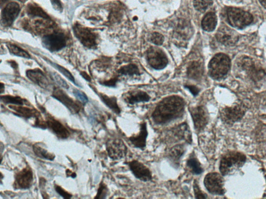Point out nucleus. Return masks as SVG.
I'll return each instance as SVG.
<instances>
[{"label":"nucleus","mask_w":266,"mask_h":199,"mask_svg":"<svg viewBox=\"0 0 266 199\" xmlns=\"http://www.w3.org/2000/svg\"><path fill=\"white\" fill-rule=\"evenodd\" d=\"M185 101L181 97L171 96L163 99L154 110L151 117L157 125H166L181 118L184 113Z\"/></svg>","instance_id":"f257e3e1"},{"label":"nucleus","mask_w":266,"mask_h":199,"mask_svg":"<svg viewBox=\"0 0 266 199\" xmlns=\"http://www.w3.org/2000/svg\"><path fill=\"white\" fill-rule=\"evenodd\" d=\"M246 161L245 155L241 153L232 152L225 154L221 158L219 171L222 176L229 175L241 168Z\"/></svg>","instance_id":"f03ea898"},{"label":"nucleus","mask_w":266,"mask_h":199,"mask_svg":"<svg viewBox=\"0 0 266 199\" xmlns=\"http://www.w3.org/2000/svg\"><path fill=\"white\" fill-rule=\"evenodd\" d=\"M230 66L229 57L224 54H218L212 59L209 63V74L214 80L222 79L228 73Z\"/></svg>","instance_id":"7ed1b4c3"},{"label":"nucleus","mask_w":266,"mask_h":199,"mask_svg":"<svg viewBox=\"0 0 266 199\" xmlns=\"http://www.w3.org/2000/svg\"><path fill=\"white\" fill-rule=\"evenodd\" d=\"M227 18L229 24L232 27L242 29L250 25L253 21V16L250 13L239 8H229L227 11Z\"/></svg>","instance_id":"20e7f679"},{"label":"nucleus","mask_w":266,"mask_h":199,"mask_svg":"<svg viewBox=\"0 0 266 199\" xmlns=\"http://www.w3.org/2000/svg\"><path fill=\"white\" fill-rule=\"evenodd\" d=\"M73 30L75 36L83 45L91 49L96 48L98 35L95 32L79 24H75Z\"/></svg>","instance_id":"39448f33"},{"label":"nucleus","mask_w":266,"mask_h":199,"mask_svg":"<svg viewBox=\"0 0 266 199\" xmlns=\"http://www.w3.org/2000/svg\"><path fill=\"white\" fill-rule=\"evenodd\" d=\"M204 185L211 194L218 196L225 194L224 179L218 173H209L206 176L204 179Z\"/></svg>","instance_id":"423d86ee"},{"label":"nucleus","mask_w":266,"mask_h":199,"mask_svg":"<svg viewBox=\"0 0 266 199\" xmlns=\"http://www.w3.org/2000/svg\"><path fill=\"white\" fill-rule=\"evenodd\" d=\"M67 38L61 32H55L47 34L42 39V44L51 52L62 50L67 45Z\"/></svg>","instance_id":"0eeeda50"},{"label":"nucleus","mask_w":266,"mask_h":199,"mask_svg":"<svg viewBox=\"0 0 266 199\" xmlns=\"http://www.w3.org/2000/svg\"><path fill=\"white\" fill-rule=\"evenodd\" d=\"M189 111L196 132L202 131L209 123V116L207 109L203 106H199L189 108Z\"/></svg>","instance_id":"6e6552de"},{"label":"nucleus","mask_w":266,"mask_h":199,"mask_svg":"<svg viewBox=\"0 0 266 199\" xmlns=\"http://www.w3.org/2000/svg\"><path fill=\"white\" fill-rule=\"evenodd\" d=\"M149 64L156 70H161L168 64V59L164 51L157 47H151L147 51Z\"/></svg>","instance_id":"1a4fd4ad"},{"label":"nucleus","mask_w":266,"mask_h":199,"mask_svg":"<svg viewBox=\"0 0 266 199\" xmlns=\"http://www.w3.org/2000/svg\"><path fill=\"white\" fill-rule=\"evenodd\" d=\"M106 147L109 156L113 160L121 159L126 155L127 147L124 143L119 138L109 140Z\"/></svg>","instance_id":"9d476101"},{"label":"nucleus","mask_w":266,"mask_h":199,"mask_svg":"<svg viewBox=\"0 0 266 199\" xmlns=\"http://www.w3.org/2000/svg\"><path fill=\"white\" fill-rule=\"evenodd\" d=\"M21 11L19 3L11 2L3 8L1 13V24L5 27H10L18 17Z\"/></svg>","instance_id":"9b49d317"},{"label":"nucleus","mask_w":266,"mask_h":199,"mask_svg":"<svg viewBox=\"0 0 266 199\" xmlns=\"http://www.w3.org/2000/svg\"><path fill=\"white\" fill-rule=\"evenodd\" d=\"M136 178L146 182L152 180L150 170L144 164L137 160H132L126 163Z\"/></svg>","instance_id":"f8f14e48"},{"label":"nucleus","mask_w":266,"mask_h":199,"mask_svg":"<svg viewBox=\"0 0 266 199\" xmlns=\"http://www.w3.org/2000/svg\"><path fill=\"white\" fill-rule=\"evenodd\" d=\"M217 39L222 44L226 46H233L238 42V33L226 25H222L217 33Z\"/></svg>","instance_id":"ddd939ff"},{"label":"nucleus","mask_w":266,"mask_h":199,"mask_svg":"<svg viewBox=\"0 0 266 199\" xmlns=\"http://www.w3.org/2000/svg\"><path fill=\"white\" fill-rule=\"evenodd\" d=\"M245 111L240 106L226 108L222 110L220 116L222 121L227 124H233L242 119Z\"/></svg>","instance_id":"4468645a"},{"label":"nucleus","mask_w":266,"mask_h":199,"mask_svg":"<svg viewBox=\"0 0 266 199\" xmlns=\"http://www.w3.org/2000/svg\"><path fill=\"white\" fill-rule=\"evenodd\" d=\"M53 97L63 103L73 114L78 113L81 110V106L79 104L69 97L68 95L61 89L57 88L54 89Z\"/></svg>","instance_id":"2eb2a0df"},{"label":"nucleus","mask_w":266,"mask_h":199,"mask_svg":"<svg viewBox=\"0 0 266 199\" xmlns=\"http://www.w3.org/2000/svg\"><path fill=\"white\" fill-rule=\"evenodd\" d=\"M33 175L29 167L24 168L16 175L15 186L17 188L28 189L32 185Z\"/></svg>","instance_id":"dca6fc26"},{"label":"nucleus","mask_w":266,"mask_h":199,"mask_svg":"<svg viewBox=\"0 0 266 199\" xmlns=\"http://www.w3.org/2000/svg\"><path fill=\"white\" fill-rule=\"evenodd\" d=\"M148 135L147 124L143 122L140 124V133L130 137L129 140L135 148L144 150L146 147Z\"/></svg>","instance_id":"f3484780"},{"label":"nucleus","mask_w":266,"mask_h":199,"mask_svg":"<svg viewBox=\"0 0 266 199\" xmlns=\"http://www.w3.org/2000/svg\"><path fill=\"white\" fill-rule=\"evenodd\" d=\"M47 126L58 137L67 138L70 136V133L67 128L58 120L52 117L48 116L47 118Z\"/></svg>","instance_id":"a211bd4d"},{"label":"nucleus","mask_w":266,"mask_h":199,"mask_svg":"<svg viewBox=\"0 0 266 199\" xmlns=\"http://www.w3.org/2000/svg\"><path fill=\"white\" fill-rule=\"evenodd\" d=\"M26 75L30 81L42 88L47 89L49 85L47 77L40 69L28 70Z\"/></svg>","instance_id":"6ab92c4d"},{"label":"nucleus","mask_w":266,"mask_h":199,"mask_svg":"<svg viewBox=\"0 0 266 199\" xmlns=\"http://www.w3.org/2000/svg\"><path fill=\"white\" fill-rule=\"evenodd\" d=\"M124 100L128 105H134L140 102L149 101V94L143 91H132L126 93L123 96Z\"/></svg>","instance_id":"aec40b11"},{"label":"nucleus","mask_w":266,"mask_h":199,"mask_svg":"<svg viewBox=\"0 0 266 199\" xmlns=\"http://www.w3.org/2000/svg\"><path fill=\"white\" fill-rule=\"evenodd\" d=\"M185 151V146L183 144L176 145L170 150L169 153V159L173 166L176 167H179L180 161Z\"/></svg>","instance_id":"412c9836"},{"label":"nucleus","mask_w":266,"mask_h":199,"mask_svg":"<svg viewBox=\"0 0 266 199\" xmlns=\"http://www.w3.org/2000/svg\"><path fill=\"white\" fill-rule=\"evenodd\" d=\"M174 133L179 139L184 140L188 144L192 143V133L190 127L185 122L177 126L174 129Z\"/></svg>","instance_id":"4be33fe9"},{"label":"nucleus","mask_w":266,"mask_h":199,"mask_svg":"<svg viewBox=\"0 0 266 199\" xmlns=\"http://www.w3.org/2000/svg\"><path fill=\"white\" fill-rule=\"evenodd\" d=\"M203 70L201 64L197 62H193L187 69V76L189 79L198 81L203 75Z\"/></svg>","instance_id":"5701e85b"},{"label":"nucleus","mask_w":266,"mask_h":199,"mask_svg":"<svg viewBox=\"0 0 266 199\" xmlns=\"http://www.w3.org/2000/svg\"><path fill=\"white\" fill-rule=\"evenodd\" d=\"M218 22L217 16L213 12H209L205 15L202 21V29L208 32L213 31L216 29Z\"/></svg>","instance_id":"b1692460"},{"label":"nucleus","mask_w":266,"mask_h":199,"mask_svg":"<svg viewBox=\"0 0 266 199\" xmlns=\"http://www.w3.org/2000/svg\"><path fill=\"white\" fill-rule=\"evenodd\" d=\"M8 107L25 118L38 117L40 116L39 112L34 109L15 105H10Z\"/></svg>","instance_id":"393cba45"},{"label":"nucleus","mask_w":266,"mask_h":199,"mask_svg":"<svg viewBox=\"0 0 266 199\" xmlns=\"http://www.w3.org/2000/svg\"><path fill=\"white\" fill-rule=\"evenodd\" d=\"M187 166L190 168L193 175H200L203 172L204 170L201 164L196 158L194 153L192 154L189 157L187 162Z\"/></svg>","instance_id":"a878e982"},{"label":"nucleus","mask_w":266,"mask_h":199,"mask_svg":"<svg viewBox=\"0 0 266 199\" xmlns=\"http://www.w3.org/2000/svg\"><path fill=\"white\" fill-rule=\"evenodd\" d=\"M100 97L101 100L105 105L116 114L119 115L121 113V110L119 107L117 100L115 97H108L104 94H100Z\"/></svg>","instance_id":"bb28decb"},{"label":"nucleus","mask_w":266,"mask_h":199,"mask_svg":"<svg viewBox=\"0 0 266 199\" xmlns=\"http://www.w3.org/2000/svg\"><path fill=\"white\" fill-rule=\"evenodd\" d=\"M28 15L33 17H38L42 19L50 20L48 15L41 8L35 5H30L27 8Z\"/></svg>","instance_id":"cd10ccee"},{"label":"nucleus","mask_w":266,"mask_h":199,"mask_svg":"<svg viewBox=\"0 0 266 199\" xmlns=\"http://www.w3.org/2000/svg\"><path fill=\"white\" fill-rule=\"evenodd\" d=\"M33 150L37 156L40 158L50 161L53 160L55 158V155L54 154L50 153L38 144L33 145Z\"/></svg>","instance_id":"c85d7f7f"},{"label":"nucleus","mask_w":266,"mask_h":199,"mask_svg":"<svg viewBox=\"0 0 266 199\" xmlns=\"http://www.w3.org/2000/svg\"><path fill=\"white\" fill-rule=\"evenodd\" d=\"M1 101L6 104H11L15 106L29 105L28 102L20 97H15L12 96H3L1 97Z\"/></svg>","instance_id":"c756f323"},{"label":"nucleus","mask_w":266,"mask_h":199,"mask_svg":"<svg viewBox=\"0 0 266 199\" xmlns=\"http://www.w3.org/2000/svg\"><path fill=\"white\" fill-rule=\"evenodd\" d=\"M7 47L10 53L15 56L27 59L30 58V56L27 52L19 46L12 44H8Z\"/></svg>","instance_id":"7c9ffc66"},{"label":"nucleus","mask_w":266,"mask_h":199,"mask_svg":"<svg viewBox=\"0 0 266 199\" xmlns=\"http://www.w3.org/2000/svg\"><path fill=\"white\" fill-rule=\"evenodd\" d=\"M119 73L125 75H140V71L138 67L135 65L130 64L122 66L118 71Z\"/></svg>","instance_id":"2f4dec72"},{"label":"nucleus","mask_w":266,"mask_h":199,"mask_svg":"<svg viewBox=\"0 0 266 199\" xmlns=\"http://www.w3.org/2000/svg\"><path fill=\"white\" fill-rule=\"evenodd\" d=\"M213 3V0H193L195 9L200 12H204Z\"/></svg>","instance_id":"473e14b6"},{"label":"nucleus","mask_w":266,"mask_h":199,"mask_svg":"<svg viewBox=\"0 0 266 199\" xmlns=\"http://www.w3.org/2000/svg\"><path fill=\"white\" fill-rule=\"evenodd\" d=\"M51 65L54 66V67L57 69V70L63 74L69 80L72 81L73 84L76 85L75 83V79L72 74L67 70L66 68L63 66H60L55 63H50Z\"/></svg>","instance_id":"72a5a7b5"},{"label":"nucleus","mask_w":266,"mask_h":199,"mask_svg":"<svg viewBox=\"0 0 266 199\" xmlns=\"http://www.w3.org/2000/svg\"><path fill=\"white\" fill-rule=\"evenodd\" d=\"M193 188L194 196L196 199H206L208 198L207 195H205L203 192H202L199 186L198 181H197L196 180H194V181Z\"/></svg>","instance_id":"f704fd0d"},{"label":"nucleus","mask_w":266,"mask_h":199,"mask_svg":"<svg viewBox=\"0 0 266 199\" xmlns=\"http://www.w3.org/2000/svg\"><path fill=\"white\" fill-rule=\"evenodd\" d=\"M151 41L156 45H161L164 42V37L161 34L155 32L152 34Z\"/></svg>","instance_id":"c9c22d12"},{"label":"nucleus","mask_w":266,"mask_h":199,"mask_svg":"<svg viewBox=\"0 0 266 199\" xmlns=\"http://www.w3.org/2000/svg\"><path fill=\"white\" fill-rule=\"evenodd\" d=\"M108 193V189L107 186L103 183H101L99 189L98 190V193L96 199H105L106 198Z\"/></svg>","instance_id":"e433bc0d"},{"label":"nucleus","mask_w":266,"mask_h":199,"mask_svg":"<svg viewBox=\"0 0 266 199\" xmlns=\"http://www.w3.org/2000/svg\"><path fill=\"white\" fill-rule=\"evenodd\" d=\"M73 93L75 97L82 103H86L88 102V98L84 92L79 90L75 89Z\"/></svg>","instance_id":"4c0bfd02"},{"label":"nucleus","mask_w":266,"mask_h":199,"mask_svg":"<svg viewBox=\"0 0 266 199\" xmlns=\"http://www.w3.org/2000/svg\"><path fill=\"white\" fill-rule=\"evenodd\" d=\"M55 190L57 193L60 195V196H61L65 199H70L72 197L71 194L66 192V190H65L61 186H55Z\"/></svg>","instance_id":"58836bf2"},{"label":"nucleus","mask_w":266,"mask_h":199,"mask_svg":"<svg viewBox=\"0 0 266 199\" xmlns=\"http://www.w3.org/2000/svg\"><path fill=\"white\" fill-rule=\"evenodd\" d=\"M53 76L56 82L58 83L60 86H62V88L65 89L69 88V85L66 82V81L62 79L61 76H60L57 74H54L53 75Z\"/></svg>","instance_id":"ea45409f"},{"label":"nucleus","mask_w":266,"mask_h":199,"mask_svg":"<svg viewBox=\"0 0 266 199\" xmlns=\"http://www.w3.org/2000/svg\"><path fill=\"white\" fill-rule=\"evenodd\" d=\"M185 88L190 91L194 97L198 96L200 92V89L194 85H185Z\"/></svg>","instance_id":"a19ab883"},{"label":"nucleus","mask_w":266,"mask_h":199,"mask_svg":"<svg viewBox=\"0 0 266 199\" xmlns=\"http://www.w3.org/2000/svg\"><path fill=\"white\" fill-rule=\"evenodd\" d=\"M50 2L56 10L59 12L62 11L63 6L61 0H50Z\"/></svg>","instance_id":"79ce46f5"},{"label":"nucleus","mask_w":266,"mask_h":199,"mask_svg":"<svg viewBox=\"0 0 266 199\" xmlns=\"http://www.w3.org/2000/svg\"><path fill=\"white\" fill-rule=\"evenodd\" d=\"M118 81V78L115 77L113 78V79H111L109 80L103 82L102 83H101V84L105 86H108V87H115Z\"/></svg>","instance_id":"37998d69"},{"label":"nucleus","mask_w":266,"mask_h":199,"mask_svg":"<svg viewBox=\"0 0 266 199\" xmlns=\"http://www.w3.org/2000/svg\"><path fill=\"white\" fill-rule=\"evenodd\" d=\"M81 75L85 80H87L89 82H90L91 81L90 76L87 73L85 72H82L81 73Z\"/></svg>","instance_id":"c03bdc74"},{"label":"nucleus","mask_w":266,"mask_h":199,"mask_svg":"<svg viewBox=\"0 0 266 199\" xmlns=\"http://www.w3.org/2000/svg\"><path fill=\"white\" fill-rule=\"evenodd\" d=\"M260 2L262 6L266 9V0H260Z\"/></svg>","instance_id":"a18cd8bd"},{"label":"nucleus","mask_w":266,"mask_h":199,"mask_svg":"<svg viewBox=\"0 0 266 199\" xmlns=\"http://www.w3.org/2000/svg\"><path fill=\"white\" fill-rule=\"evenodd\" d=\"M1 3H2L3 2H5L6 1H8V0H1ZM19 1H25V0H19Z\"/></svg>","instance_id":"49530a36"},{"label":"nucleus","mask_w":266,"mask_h":199,"mask_svg":"<svg viewBox=\"0 0 266 199\" xmlns=\"http://www.w3.org/2000/svg\"><path fill=\"white\" fill-rule=\"evenodd\" d=\"M1 93H2L3 92V88L4 87V86L3 85V84L2 83H1Z\"/></svg>","instance_id":"de8ad7c7"}]
</instances>
